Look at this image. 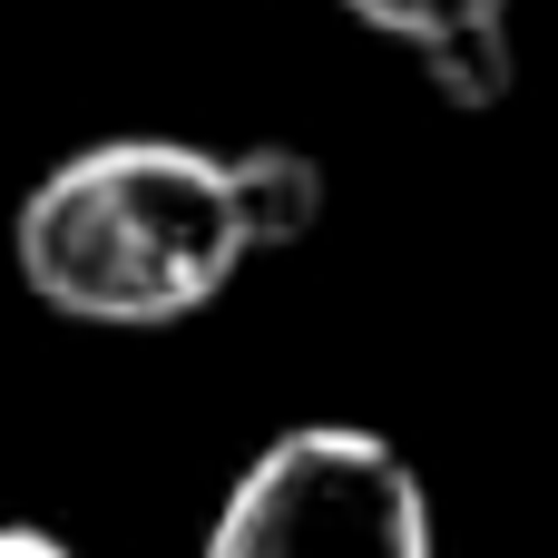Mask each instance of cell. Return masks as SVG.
Masks as SVG:
<instances>
[{"label": "cell", "instance_id": "obj_4", "mask_svg": "<svg viewBox=\"0 0 558 558\" xmlns=\"http://www.w3.org/2000/svg\"><path fill=\"white\" fill-rule=\"evenodd\" d=\"M0 558H69V549H59L49 530H10V539H0Z\"/></svg>", "mask_w": 558, "mask_h": 558}, {"label": "cell", "instance_id": "obj_3", "mask_svg": "<svg viewBox=\"0 0 558 558\" xmlns=\"http://www.w3.org/2000/svg\"><path fill=\"white\" fill-rule=\"evenodd\" d=\"M333 10L383 29V39H402L451 108L510 98V69H520L510 59V0H333Z\"/></svg>", "mask_w": 558, "mask_h": 558}, {"label": "cell", "instance_id": "obj_2", "mask_svg": "<svg viewBox=\"0 0 558 558\" xmlns=\"http://www.w3.org/2000/svg\"><path fill=\"white\" fill-rule=\"evenodd\" d=\"M206 558H432V500L383 432L304 422L235 471Z\"/></svg>", "mask_w": 558, "mask_h": 558}, {"label": "cell", "instance_id": "obj_1", "mask_svg": "<svg viewBox=\"0 0 558 558\" xmlns=\"http://www.w3.org/2000/svg\"><path fill=\"white\" fill-rule=\"evenodd\" d=\"M324 177L294 147L98 137L20 196V284L98 333H157L206 314L255 255L314 235Z\"/></svg>", "mask_w": 558, "mask_h": 558}]
</instances>
